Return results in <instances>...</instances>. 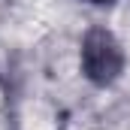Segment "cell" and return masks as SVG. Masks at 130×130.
<instances>
[{
    "label": "cell",
    "mask_w": 130,
    "mask_h": 130,
    "mask_svg": "<svg viewBox=\"0 0 130 130\" xmlns=\"http://www.w3.org/2000/svg\"><path fill=\"white\" fill-rule=\"evenodd\" d=\"M82 73L94 85H112L124 73V48L106 30L91 27L82 39Z\"/></svg>",
    "instance_id": "1"
},
{
    "label": "cell",
    "mask_w": 130,
    "mask_h": 130,
    "mask_svg": "<svg viewBox=\"0 0 130 130\" xmlns=\"http://www.w3.org/2000/svg\"><path fill=\"white\" fill-rule=\"evenodd\" d=\"M88 3H112V0H88Z\"/></svg>",
    "instance_id": "2"
}]
</instances>
